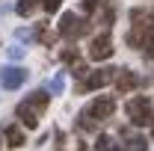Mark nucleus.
<instances>
[{
	"label": "nucleus",
	"mask_w": 154,
	"mask_h": 151,
	"mask_svg": "<svg viewBox=\"0 0 154 151\" xmlns=\"http://www.w3.org/2000/svg\"><path fill=\"white\" fill-rule=\"evenodd\" d=\"M128 116H131V122H134L136 128H142V125H151L154 119V107H151V98H145V95H136L128 101Z\"/></svg>",
	"instance_id": "obj_3"
},
{
	"label": "nucleus",
	"mask_w": 154,
	"mask_h": 151,
	"mask_svg": "<svg viewBox=\"0 0 154 151\" xmlns=\"http://www.w3.org/2000/svg\"><path fill=\"white\" fill-rule=\"evenodd\" d=\"M131 18H134V30L128 33V45L131 48H142L145 57L154 59V15L136 9Z\"/></svg>",
	"instance_id": "obj_1"
},
{
	"label": "nucleus",
	"mask_w": 154,
	"mask_h": 151,
	"mask_svg": "<svg viewBox=\"0 0 154 151\" xmlns=\"http://www.w3.org/2000/svg\"><path fill=\"white\" fill-rule=\"evenodd\" d=\"M0 83H3V89H21L24 83H27V71L18 68V65H6V68H0Z\"/></svg>",
	"instance_id": "obj_6"
},
{
	"label": "nucleus",
	"mask_w": 154,
	"mask_h": 151,
	"mask_svg": "<svg viewBox=\"0 0 154 151\" xmlns=\"http://www.w3.org/2000/svg\"><path fill=\"white\" fill-rule=\"evenodd\" d=\"M54 136H57V151H62V148H65V133L57 128V131H54Z\"/></svg>",
	"instance_id": "obj_19"
},
{
	"label": "nucleus",
	"mask_w": 154,
	"mask_h": 151,
	"mask_svg": "<svg viewBox=\"0 0 154 151\" xmlns=\"http://www.w3.org/2000/svg\"><path fill=\"white\" fill-rule=\"evenodd\" d=\"M24 142H27V139H24V131L15 128V125H9V128H6V145H9V148H21Z\"/></svg>",
	"instance_id": "obj_10"
},
{
	"label": "nucleus",
	"mask_w": 154,
	"mask_h": 151,
	"mask_svg": "<svg viewBox=\"0 0 154 151\" xmlns=\"http://www.w3.org/2000/svg\"><path fill=\"white\" fill-rule=\"evenodd\" d=\"M33 9H36V0H18V6H15V12H18L21 18H30Z\"/></svg>",
	"instance_id": "obj_12"
},
{
	"label": "nucleus",
	"mask_w": 154,
	"mask_h": 151,
	"mask_svg": "<svg viewBox=\"0 0 154 151\" xmlns=\"http://www.w3.org/2000/svg\"><path fill=\"white\" fill-rule=\"evenodd\" d=\"M95 148H98V151H110V148H113V139H110L107 133H101V136H98V142H95Z\"/></svg>",
	"instance_id": "obj_14"
},
{
	"label": "nucleus",
	"mask_w": 154,
	"mask_h": 151,
	"mask_svg": "<svg viewBox=\"0 0 154 151\" xmlns=\"http://www.w3.org/2000/svg\"><path fill=\"white\" fill-rule=\"evenodd\" d=\"M116 71H119V68H98V71H92V74L86 77V83H83L80 89H86V92H92V89H101V86H107V83L116 77Z\"/></svg>",
	"instance_id": "obj_8"
},
{
	"label": "nucleus",
	"mask_w": 154,
	"mask_h": 151,
	"mask_svg": "<svg viewBox=\"0 0 154 151\" xmlns=\"http://www.w3.org/2000/svg\"><path fill=\"white\" fill-rule=\"evenodd\" d=\"M113 113H116V101L110 98V95H101V98H95V101H92V104L83 110V116H86V119H92L95 125H98V122H107Z\"/></svg>",
	"instance_id": "obj_5"
},
{
	"label": "nucleus",
	"mask_w": 154,
	"mask_h": 151,
	"mask_svg": "<svg viewBox=\"0 0 154 151\" xmlns=\"http://www.w3.org/2000/svg\"><path fill=\"white\" fill-rule=\"evenodd\" d=\"M80 3H83L86 12H98V6H101V0H80Z\"/></svg>",
	"instance_id": "obj_18"
},
{
	"label": "nucleus",
	"mask_w": 154,
	"mask_h": 151,
	"mask_svg": "<svg viewBox=\"0 0 154 151\" xmlns=\"http://www.w3.org/2000/svg\"><path fill=\"white\" fill-rule=\"evenodd\" d=\"M57 30H59V36H65V39H80V36H86L89 24L80 15H74V12H62V21L57 24Z\"/></svg>",
	"instance_id": "obj_4"
},
{
	"label": "nucleus",
	"mask_w": 154,
	"mask_h": 151,
	"mask_svg": "<svg viewBox=\"0 0 154 151\" xmlns=\"http://www.w3.org/2000/svg\"><path fill=\"white\" fill-rule=\"evenodd\" d=\"M136 86H139V77L134 71H128V68H119L116 71V89L119 92H134Z\"/></svg>",
	"instance_id": "obj_9"
},
{
	"label": "nucleus",
	"mask_w": 154,
	"mask_h": 151,
	"mask_svg": "<svg viewBox=\"0 0 154 151\" xmlns=\"http://www.w3.org/2000/svg\"><path fill=\"white\" fill-rule=\"evenodd\" d=\"M89 57L98 59V62L113 57V39H110V33H101V36L92 39V45H89Z\"/></svg>",
	"instance_id": "obj_7"
},
{
	"label": "nucleus",
	"mask_w": 154,
	"mask_h": 151,
	"mask_svg": "<svg viewBox=\"0 0 154 151\" xmlns=\"http://www.w3.org/2000/svg\"><path fill=\"white\" fill-rule=\"evenodd\" d=\"M15 36H18L21 42H27V39H30V30H24V27H21V30H18V33H15Z\"/></svg>",
	"instance_id": "obj_20"
},
{
	"label": "nucleus",
	"mask_w": 154,
	"mask_h": 151,
	"mask_svg": "<svg viewBox=\"0 0 154 151\" xmlns=\"http://www.w3.org/2000/svg\"><path fill=\"white\" fill-rule=\"evenodd\" d=\"M77 151H86V145H80V148H77Z\"/></svg>",
	"instance_id": "obj_22"
},
{
	"label": "nucleus",
	"mask_w": 154,
	"mask_h": 151,
	"mask_svg": "<svg viewBox=\"0 0 154 151\" xmlns=\"http://www.w3.org/2000/svg\"><path fill=\"white\" fill-rule=\"evenodd\" d=\"M24 54H27L24 45H12V48H9V59H24Z\"/></svg>",
	"instance_id": "obj_16"
},
{
	"label": "nucleus",
	"mask_w": 154,
	"mask_h": 151,
	"mask_svg": "<svg viewBox=\"0 0 154 151\" xmlns=\"http://www.w3.org/2000/svg\"><path fill=\"white\" fill-rule=\"evenodd\" d=\"M59 57H62V62H68V65L80 62V54H77V48H65V51H62Z\"/></svg>",
	"instance_id": "obj_13"
},
{
	"label": "nucleus",
	"mask_w": 154,
	"mask_h": 151,
	"mask_svg": "<svg viewBox=\"0 0 154 151\" xmlns=\"http://www.w3.org/2000/svg\"><path fill=\"white\" fill-rule=\"evenodd\" d=\"M38 3L45 6V12H57V9H59V3H62V0H38Z\"/></svg>",
	"instance_id": "obj_17"
},
{
	"label": "nucleus",
	"mask_w": 154,
	"mask_h": 151,
	"mask_svg": "<svg viewBox=\"0 0 154 151\" xmlns=\"http://www.w3.org/2000/svg\"><path fill=\"white\" fill-rule=\"evenodd\" d=\"M48 104H51V95L48 92H33L27 101H21L15 107V116L21 119L24 128H38V116L48 110Z\"/></svg>",
	"instance_id": "obj_2"
},
{
	"label": "nucleus",
	"mask_w": 154,
	"mask_h": 151,
	"mask_svg": "<svg viewBox=\"0 0 154 151\" xmlns=\"http://www.w3.org/2000/svg\"><path fill=\"white\" fill-rule=\"evenodd\" d=\"M36 36L42 39V42H45V45H54V42H57V36H54V33H48V30H45V27H38V30H36Z\"/></svg>",
	"instance_id": "obj_15"
},
{
	"label": "nucleus",
	"mask_w": 154,
	"mask_h": 151,
	"mask_svg": "<svg viewBox=\"0 0 154 151\" xmlns=\"http://www.w3.org/2000/svg\"><path fill=\"white\" fill-rule=\"evenodd\" d=\"M62 89H65V74L59 71V74L51 77V83H48V92H51V95H62Z\"/></svg>",
	"instance_id": "obj_11"
},
{
	"label": "nucleus",
	"mask_w": 154,
	"mask_h": 151,
	"mask_svg": "<svg viewBox=\"0 0 154 151\" xmlns=\"http://www.w3.org/2000/svg\"><path fill=\"white\" fill-rule=\"evenodd\" d=\"M151 136H154V119H151Z\"/></svg>",
	"instance_id": "obj_21"
}]
</instances>
